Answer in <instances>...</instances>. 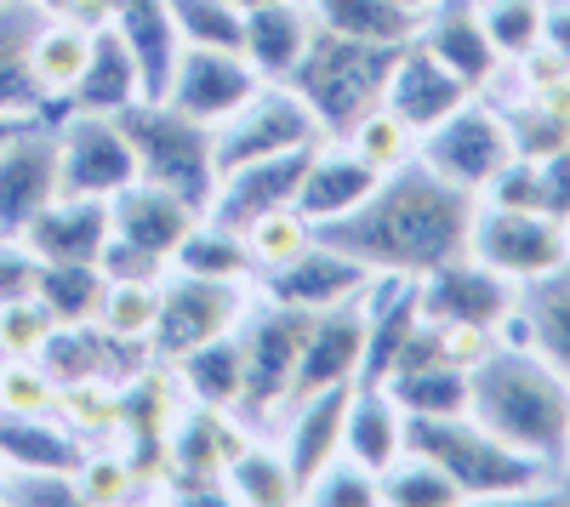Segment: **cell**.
Segmentation results:
<instances>
[{
  "label": "cell",
  "mask_w": 570,
  "mask_h": 507,
  "mask_svg": "<svg viewBox=\"0 0 570 507\" xmlns=\"http://www.w3.org/2000/svg\"><path fill=\"white\" fill-rule=\"evenodd\" d=\"M343 143H348V149H360L376 171H394V166H405V160L416 155V131H411V126H400L383 103H376L365 120H354V126L343 131Z\"/></svg>",
  "instance_id": "60d3db41"
},
{
  "label": "cell",
  "mask_w": 570,
  "mask_h": 507,
  "mask_svg": "<svg viewBox=\"0 0 570 507\" xmlns=\"http://www.w3.org/2000/svg\"><path fill=\"white\" fill-rule=\"evenodd\" d=\"M58 195V120L35 115L0 149V235H23V222Z\"/></svg>",
  "instance_id": "2e32d148"
},
{
  "label": "cell",
  "mask_w": 570,
  "mask_h": 507,
  "mask_svg": "<svg viewBox=\"0 0 570 507\" xmlns=\"http://www.w3.org/2000/svg\"><path fill=\"white\" fill-rule=\"evenodd\" d=\"M473 211H480V200L456 189V182L434 177L411 155L405 166L383 171V182L371 189L360 211L314 228V240L360 257L371 274H411L416 280V274L468 251Z\"/></svg>",
  "instance_id": "6da1fadb"
},
{
  "label": "cell",
  "mask_w": 570,
  "mask_h": 507,
  "mask_svg": "<svg viewBox=\"0 0 570 507\" xmlns=\"http://www.w3.org/2000/svg\"><path fill=\"white\" fill-rule=\"evenodd\" d=\"M46 331H52V314H46L35 297L0 308V354H7V359H29Z\"/></svg>",
  "instance_id": "7dc6e473"
},
{
  "label": "cell",
  "mask_w": 570,
  "mask_h": 507,
  "mask_svg": "<svg viewBox=\"0 0 570 507\" xmlns=\"http://www.w3.org/2000/svg\"><path fill=\"white\" fill-rule=\"evenodd\" d=\"M473 7H480V23H485L502 63H525L531 52H542L548 0H473Z\"/></svg>",
  "instance_id": "74e56055"
},
{
  "label": "cell",
  "mask_w": 570,
  "mask_h": 507,
  "mask_svg": "<svg viewBox=\"0 0 570 507\" xmlns=\"http://www.w3.org/2000/svg\"><path fill=\"white\" fill-rule=\"evenodd\" d=\"M405 445L422 450L428 463H440L451 485L462 490V501H525L548 479L537 456L502 445L468 410L462 417H405Z\"/></svg>",
  "instance_id": "3957f363"
},
{
  "label": "cell",
  "mask_w": 570,
  "mask_h": 507,
  "mask_svg": "<svg viewBox=\"0 0 570 507\" xmlns=\"http://www.w3.org/2000/svg\"><path fill=\"white\" fill-rule=\"evenodd\" d=\"M115 235L109 222V200H91V195H52L29 222H23V246L40 262H98L104 240Z\"/></svg>",
  "instance_id": "44dd1931"
},
{
  "label": "cell",
  "mask_w": 570,
  "mask_h": 507,
  "mask_svg": "<svg viewBox=\"0 0 570 507\" xmlns=\"http://www.w3.org/2000/svg\"><path fill=\"white\" fill-rule=\"evenodd\" d=\"M394 58H400V46H376V40H348V34L314 29L303 63L292 69L285 86L314 109L325 137H343L354 120H365L376 103H383Z\"/></svg>",
  "instance_id": "277c9868"
},
{
  "label": "cell",
  "mask_w": 570,
  "mask_h": 507,
  "mask_svg": "<svg viewBox=\"0 0 570 507\" xmlns=\"http://www.w3.org/2000/svg\"><path fill=\"white\" fill-rule=\"evenodd\" d=\"M240 12H257V7H279V0H234Z\"/></svg>",
  "instance_id": "11a10c76"
},
{
  "label": "cell",
  "mask_w": 570,
  "mask_h": 507,
  "mask_svg": "<svg viewBox=\"0 0 570 507\" xmlns=\"http://www.w3.org/2000/svg\"><path fill=\"white\" fill-rule=\"evenodd\" d=\"M120 126L131 137L137 155V177L160 182V189L183 195L206 217L212 195H217V160H212V126L188 120L183 109H171L166 98H137L131 109H120Z\"/></svg>",
  "instance_id": "5b68a950"
},
{
  "label": "cell",
  "mask_w": 570,
  "mask_h": 507,
  "mask_svg": "<svg viewBox=\"0 0 570 507\" xmlns=\"http://www.w3.org/2000/svg\"><path fill=\"white\" fill-rule=\"evenodd\" d=\"M23 120H35V115H0V149H7L12 137H18V126H23Z\"/></svg>",
  "instance_id": "db71d44e"
},
{
  "label": "cell",
  "mask_w": 570,
  "mask_h": 507,
  "mask_svg": "<svg viewBox=\"0 0 570 507\" xmlns=\"http://www.w3.org/2000/svg\"><path fill=\"white\" fill-rule=\"evenodd\" d=\"M257 69L240 58V52H217V46H183L177 63H171V80H166V103L183 109L188 120H228L240 109L252 91H257Z\"/></svg>",
  "instance_id": "9a60e30c"
},
{
  "label": "cell",
  "mask_w": 570,
  "mask_h": 507,
  "mask_svg": "<svg viewBox=\"0 0 570 507\" xmlns=\"http://www.w3.org/2000/svg\"><path fill=\"white\" fill-rule=\"evenodd\" d=\"M348 394H354V382L325 388V394H308V399H292V405L279 410V456H285V468H292V479H297V496H303V485L331 463V456L343 450V410H348Z\"/></svg>",
  "instance_id": "7402d4cb"
},
{
  "label": "cell",
  "mask_w": 570,
  "mask_h": 507,
  "mask_svg": "<svg viewBox=\"0 0 570 507\" xmlns=\"http://www.w3.org/2000/svg\"><path fill=\"white\" fill-rule=\"evenodd\" d=\"M416 160L434 177L456 182V189H468L473 200H480V189L513 160V137H508L502 109L473 91L462 109H451L440 126H428L416 137Z\"/></svg>",
  "instance_id": "ba28073f"
},
{
  "label": "cell",
  "mask_w": 570,
  "mask_h": 507,
  "mask_svg": "<svg viewBox=\"0 0 570 507\" xmlns=\"http://www.w3.org/2000/svg\"><path fill=\"white\" fill-rule=\"evenodd\" d=\"M35 302L52 314V326H86V319H98V302H104L98 262H40Z\"/></svg>",
  "instance_id": "e575fe53"
},
{
  "label": "cell",
  "mask_w": 570,
  "mask_h": 507,
  "mask_svg": "<svg viewBox=\"0 0 570 507\" xmlns=\"http://www.w3.org/2000/svg\"><path fill=\"white\" fill-rule=\"evenodd\" d=\"M383 182V171H376L360 149H348L343 137H320V149L297 182V200L292 211L308 222V228H325V222H337L348 211H360L371 200V189Z\"/></svg>",
  "instance_id": "ac0fdd59"
},
{
  "label": "cell",
  "mask_w": 570,
  "mask_h": 507,
  "mask_svg": "<svg viewBox=\"0 0 570 507\" xmlns=\"http://www.w3.org/2000/svg\"><path fill=\"white\" fill-rule=\"evenodd\" d=\"M86 52H91V29L75 23V18H40L23 40V58H29V74L40 86V98L52 115H69V91L86 69Z\"/></svg>",
  "instance_id": "f546056e"
},
{
  "label": "cell",
  "mask_w": 570,
  "mask_h": 507,
  "mask_svg": "<svg viewBox=\"0 0 570 507\" xmlns=\"http://www.w3.org/2000/svg\"><path fill=\"white\" fill-rule=\"evenodd\" d=\"M0 7H7V0H0Z\"/></svg>",
  "instance_id": "6f0895ef"
},
{
  "label": "cell",
  "mask_w": 570,
  "mask_h": 507,
  "mask_svg": "<svg viewBox=\"0 0 570 507\" xmlns=\"http://www.w3.org/2000/svg\"><path fill=\"white\" fill-rule=\"evenodd\" d=\"M320 137L325 131L297 91L285 80H274V86L263 80L228 120L212 126V160H217V177H223L234 166H252V160H268V155H285V149H308Z\"/></svg>",
  "instance_id": "52a82bcc"
},
{
  "label": "cell",
  "mask_w": 570,
  "mask_h": 507,
  "mask_svg": "<svg viewBox=\"0 0 570 507\" xmlns=\"http://www.w3.org/2000/svg\"><path fill=\"white\" fill-rule=\"evenodd\" d=\"M297 501H308V507H376V474H365L360 463H348V456L337 450V456H331V463L303 485Z\"/></svg>",
  "instance_id": "7bdbcfd3"
},
{
  "label": "cell",
  "mask_w": 570,
  "mask_h": 507,
  "mask_svg": "<svg viewBox=\"0 0 570 507\" xmlns=\"http://www.w3.org/2000/svg\"><path fill=\"white\" fill-rule=\"evenodd\" d=\"M29 7H35L40 18H75V23H86V29L109 23V0H29Z\"/></svg>",
  "instance_id": "f907efd6"
},
{
  "label": "cell",
  "mask_w": 570,
  "mask_h": 507,
  "mask_svg": "<svg viewBox=\"0 0 570 507\" xmlns=\"http://www.w3.org/2000/svg\"><path fill=\"white\" fill-rule=\"evenodd\" d=\"M91 439H80L58 410H7L0 405V463L7 468H46V474H80Z\"/></svg>",
  "instance_id": "cb8c5ba5"
},
{
  "label": "cell",
  "mask_w": 570,
  "mask_h": 507,
  "mask_svg": "<svg viewBox=\"0 0 570 507\" xmlns=\"http://www.w3.org/2000/svg\"><path fill=\"white\" fill-rule=\"evenodd\" d=\"M0 507H86L75 474L46 468H0Z\"/></svg>",
  "instance_id": "b9f144b4"
},
{
  "label": "cell",
  "mask_w": 570,
  "mask_h": 507,
  "mask_svg": "<svg viewBox=\"0 0 570 507\" xmlns=\"http://www.w3.org/2000/svg\"><path fill=\"white\" fill-rule=\"evenodd\" d=\"M177 40L183 46H217V52H240L246 40V12L234 0H166Z\"/></svg>",
  "instance_id": "f35d334b"
},
{
  "label": "cell",
  "mask_w": 570,
  "mask_h": 507,
  "mask_svg": "<svg viewBox=\"0 0 570 507\" xmlns=\"http://www.w3.org/2000/svg\"><path fill=\"white\" fill-rule=\"evenodd\" d=\"M308 308H285L268 297H252L240 314V348H246V388H240V410L234 422L246 434H268L279 422V410L292 405V382H297V359H303V337H308Z\"/></svg>",
  "instance_id": "8992f818"
},
{
  "label": "cell",
  "mask_w": 570,
  "mask_h": 507,
  "mask_svg": "<svg viewBox=\"0 0 570 507\" xmlns=\"http://www.w3.org/2000/svg\"><path fill=\"white\" fill-rule=\"evenodd\" d=\"M0 468H7V463H0Z\"/></svg>",
  "instance_id": "680465c9"
},
{
  "label": "cell",
  "mask_w": 570,
  "mask_h": 507,
  "mask_svg": "<svg viewBox=\"0 0 570 507\" xmlns=\"http://www.w3.org/2000/svg\"><path fill=\"white\" fill-rule=\"evenodd\" d=\"M468 98H473V86L456 80L422 40H405V46H400V58H394V69H389V86H383V109H389L400 126H411V131L422 137L428 126H440V120H445L451 109H462Z\"/></svg>",
  "instance_id": "d6986e66"
},
{
  "label": "cell",
  "mask_w": 570,
  "mask_h": 507,
  "mask_svg": "<svg viewBox=\"0 0 570 507\" xmlns=\"http://www.w3.org/2000/svg\"><path fill=\"white\" fill-rule=\"evenodd\" d=\"M416 40H422L456 80H468L473 91H485V86L508 69V63L497 58V46H491V34H485L480 7H473V0H428Z\"/></svg>",
  "instance_id": "ffe728a7"
},
{
  "label": "cell",
  "mask_w": 570,
  "mask_h": 507,
  "mask_svg": "<svg viewBox=\"0 0 570 507\" xmlns=\"http://www.w3.org/2000/svg\"><path fill=\"white\" fill-rule=\"evenodd\" d=\"M314 149H320V143L285 149V155H268V160H252V166L223 171V177H217V195H212V206H206V222L228 228V235H246L257 217L285 211V206L297 200V182H303Z\"/></svg>",
  "instance_id": "5bb4252c"
},
{
  "label": "cell",
  "mask_w": 570,
  "mask_h": 507,
  "mask_svg": "<svg viewBox=\"0 0 570 507\" xmlns=\"http://www.w3.org/2000/svg\"><path fill=\"white\" fill-rule=\"evenodd\" d=\"M23 40L29 34H7V29H0V115H52L46 98H40V86H35V74H29Z\"/></svg>",
  "instance_id": "f6af8a7d"
},
{
  "label": "cell",
  "mask_w": 570,
  "mask_h": 507,
  "mask_svg": "<svg viewBox=\"0 0 570 507\" xmlns=\"http://www.w3.org/2000/svg\"><path fill=\"white\" fill-rule=\"evenodd\" d=\"M314 40V12L308 0H279V7H257L246 12V40H240V58L257 69V80H292V69L303 63Z\"/></svg>",
  "instance_id": "4316f807"
},
{
  "label": "cell",
  "mask_w": 570,
  "mask_h": 507,
  "mask_svg": "<svg viewBox=\"0 0 570 507\" xmlns=\"http://www.w3.org/2000/svg\"><path fill=\"white\" fill-rule=\"evenodd\" d=\"M422 7H428V0H422ZM422 7H411V0H308L314 29L348 34V40H376V46L416 40Z\"/></svg>",
  "instance_id": "4dcf8cb0"
},
{
  "label": "cell",
  "mask_w": 570,
  "mask_h": 507,
  "mask_svg": "<svg viewBox=\"0 0 570 507\" xmlns=\"http://www.w3.org/2000/svg\"><path fill=\"white\" fill-rule=\"evenodd\" d=\"M131 177L137 155L120 115H86V109L58 115V195L115 200Z\"/></svg>",
  "instance_id": "8fae6325"
},
{
  "label": "cell",
  "mask_w": 570,
  "mask_h": 507,
  "mask_svg": "<svg viewBox=\"0 0 570 507\" xmlns=\"http://www.w3.org/2000/svg\"><path fill=\"white\" fill-rule=\"evenodd\" d=\"M564 228H570V222H564Z\"/></svg>",
  "instance_id": "91938a15"
},
{
  "label": "cell",
  "mask_w": 570,
  "mask_h": 507,
  "mask_svg": "<svg viewBox=\"0 0 570 507\" xmlns=\"http://www.w3.org/2000/svg\"><path fill=\"white\" fill-rule=\"evenodd\" d=\"M519 314H525L531 348L553 365L559 377H570V262L542 274V280L519 286Z\"/></svg>",
  "instance_id": "836d02e7"
},
{
  "label": "cell",
  "mask_w": 570,
  "mask_h": 507,
  "mask_svg": "<svg viewBox=\"0 0 570 507\" xmlns=\"http://www.w3.org/2000/svg\"><path fill=\"white\" fill-rule=\"evenodd\" d=\"M142 98V74H137V58L115 23H98L91 29V52H86V69L69 91V109H86V115H120Z\"/></svg>",
  "instance_id": "d4e9b609"
},
{
  "label": "cell",
  "mask_w": 570,
  "mask_h": 507,
  "mask_svg": "<svg viewBox=\"0 0 570 507\" xmlns=\"http://www.w3.org/2000/svg\"><path fill=\"white\" fill-rule=\"evenodd\" d=\"M246 302H252V286L200 280V274L166 268L160 308H155V331H149L155 365H171V359H183L188 348H200V342L234 331V326H240V314H246Z\"/></svg>",
  "instance_id": "9c48e42d"
},
{
  "label": "cell",
  "mask_w": 570,
  "mask_h": 507,
  "mask_svg": "<svg viewBox=\"0 0 570 507\" xmlns=\"http://www.w3.org/2000/svg\"><path fill=\"white\" fill-rule=\"evenodd\" d=\"M35 274H40V257L18 235H0V308L29 302L35 297Z\"/></svg>",
  "instance_id": "c3c4849f"
},
{
  "label": "cell",
  "mask_w": 570,
  "mask_h": 507,
  "mask_svg": "<svg viewBox=\"0 0 570 507\" xmlns=\"http://www.w3.org/2000/svg\"><path fill=\"white\" fill-rule=\"evenodd\" d=\"M246 251H252V274L257 268H274V262H285V257H292V251H303L308 240H314V228L292 211V206H285V211H268V217H257L252 228H246Z\"/></svg>",
  "instance_id": "ee69618b"
},
{
  "label": "cell",
  "mask_w": 570,
  "mask_h": 507,
  "mask_svg": "<svg viewBox=\"0 0 570 507\" xmlns=\"http://www.w3.org/2000/svg\"><path fill=\"white\" fill-rule=\"evenodd\" d=\"M468 417L553 468L570 450V377H559L537 348L491 342L468 365Z\"/></svg>",
  "instance_id": "7a4b0ae2"
},
{
  "label": "cell",
  "mask_w": 570,
  "mask_h": 507,
  "mask_svg": "<svg viewBox=\"0 0 570 507\" xmlns=\"http://www.w3.org/2000/svg\"><path fill=\"white\" fill-rule=\"evenodd\" d=\"M416 302L428 326H456V331H485L497 337V326L513 314L519 286L502 280L497 268H485L480 257H451L440 268L416 274Z\"/></svg>",
  "instance_id": "7c38bea8"
},
{
  "label": "cell",
  "mask_w": 570,
  "mask_h": 507,
  "mask_svg": "<svg viewBox=\"0 0 570 507\" xmlns=\"http://www.w3.org/2000/svg\"><path fill=\"white\" fill-rule=\"evenodd\" d=\"M171 268L183 274H200V280H234V286H252V251L240 235H228L217 222H195L188 228V240L171 251Z\"/></svg>",
  "instance_id": "8d00e7d4"
},
{
  "label": "cell",
  "mask_w": 570,
  "mask_h": 507,
  "mask_svg": "<svg viewBox=\"0 0 570 507\" xmlns=\"http://www.w3.org/2000/svg\"><path fill=\"white\" fill-rule=\"evenodd\" d=\"M109 222H115L120 240H131V246H142V251H155V257L171 262V251L188 240V228L200 222V211L188 206L183 195L160 189V182L131 177L126 189L109 200Z\"/></svg>",
  "instance_id": "603a6c76"
},
{
  "label": "cell",
  "mask_w": 570,
  "mask_h": 507,
  "mask_svg": "<svg viewBox=\"0 0 570 507\" xmlns=\"http://www.w3.org/2000/svg\"><path fill=\"white\" fill-rule=\"evenodd\" d=\"M155 308H160V286H137V280H104L98 331H109L115 342H142V348H149V331H155Z\"/></svg>",
  "instance_id": "ab89813d"
},
{
  "label": "cell",
  "mask_w": 570,
  "mask_h": 507,
  "mask_svg": "<svg viewBox=\"0 0 570 507\" xmlns=\"http://www.w3.org/2000/svg\"><path fill=\"white\" fill-rule=\"evenodd\" d=\"M343 456L365 474H383L405 456V410L389 399V388L354 382L348 410H343Z\"/></svg>",
  "instance_id": "f1b7e54d"
},
{
  "label": "cell",
  "mask_w": 570,
  "mask_h": 507,
  "mask_svg": "<svg viewBox=\"0 0 570 507\" xmlns=\"http://www.w3.org/2000/svg\"><path fill=\"white\" fill-rule=\"evenodd\" d=\"M166 257H155V251H142V246H131V240H120V235H109L104 240V251H98V274L104 280H137V286H160L166 280Z\"/></svg>",
  "instance_id": "bcb514c9"
},
{
  "label": "cell",
  "mask_w": 570,
  "mask_h": 507,
  "mask_svg": "<svg viewBox=\"0 0 570 507\" xmlns=\"http://www.w3.org/2000/svg\"><path fill=\"white\" fill-rule=\"evenodd\" d=\"M371 286V268L337 246H325V240H308L303 251H292L285 262L274 268H257L252 274V297H268V302H285V308H337L348 297H360Z\"/></svg>",
  "instance_id": "4fadbf2b"
},
{
  "label": "cell",
  "mask_w": 570,
  "mask_h": 507,
  "mask_svg": "<svg viewBox=\"0 0 570 507\" xmlns=\"http://www.w3.org/2000/svg\"><path fill=\"white\" fill-rule=\"evenodd\" d=\"M166 371L177 377L183 399H195L217 417H234L240 410V388H246V348H240V331H223L200 348H188L183 359H171Z\"/></svg>",
  "instance_id": "83f0119b"
},
{
  "label": "cell",
  "mask_w": 570,
  "mask_h": 507,
  "mask_svg": "<svg viewBox=\"0 0 570 507\" xmlns=\"http://www.w3.org/2000/svg\"><path fill=\"white\" fill-rule=\"evenodd\" d=\"M223 490L246 507H292L297 501L292 468H285L279 445H268L263 434H240V445L223 456Z\"/></svg>",
  "instance_id": "1f68e13d"
},
{
  "label": "cell",
  "mask_w": 570,
  "mask_h": 507,
  "mask_svg": "<svg viewBox=\"0 0 570 507\" xmlns=\"http://www.w3.org/2000/svg\"><path fill=\"white\" fill-rule=\"evenodd\" d=\"M376 280V274H371ZM371 291V286H365ZM348 297L337 308H320L308 319V337H303V359H297V382L292 399L325 394V388H343L360 377V354H365V319H371V297Z\"/></svg>",
  "instance_id": "e0dca14e"
},
{
  "label": "cell",
  "mask_w": 570,
  "mask_h": 507,
  "mask_svg": "<svg viewBox=\"0 0 570 507\" xmlns=\"http://www.w3.org/2000/svg\"><path fill=\"white\" fill-rule=\"evenodd\" d=\"M537 182H542V211L570 222V149H553L537 160Z\"/></svg>",
  "instance_id": "681fc988"
},
{
  "label": "cell",
  "mask_w": 570,
  "mask_h": 507,
  "mask_svg": "<svg viewBox=\"0 0 570 507\" xmlns=\"http://www.w3.org/2000/svg\"><path fill=\"white\" fill-rule=\"evenodd\" d=\"M468 257H480L485 268H497L502 280L531 286L542 274L570 262V228L548 211H519V206H485L473 211L468 228Z\"/></svg>",
  "instance_id": "30bf717a"
},
{
  "label": "cell",
  "mask_w": 570,
  "mask_h": 507,
  "mask_svg": "<svg viewBox=\"0 0 570 507\" xmlns=\"http://www.w3.org/2000/svg\"><path fill=\"white\" fill-rule=\"evenodd\" d=\"M376 507H462V490L440 463H428L422 450L405 445L400 463L376 474Z\"/></svg>",
  "instance_id": "d590c367"
},
{
  "label": "cell",
  "mask_w": 570,
  "mask_h": 507,
  "mask_svg": "<svg viewBox=\"0 0 570 507\" xmlns=\"http://www.w3.org/2000/svg\"><path fill=\"white\" fill-rule=\"evenodd\" d=\"M376 388H389V399L405 417H462L468 410V365H456V359L400 365V371Z\"/></svg>",
  "instance_id": "d6a6232c"
},
{
  "label": "cell",
  "mask_w": 570,
  "mask_h": 507,
  "mask_svg": "<svg viewBox=\"0 0 570 507\" xmlns=\"http://www.w3.org/2000/svg\"><path fill=\"white\" fill-rule=\"evenodd\" d=\"M126 348H142V342H115L109 331H98V319H86V326H52L29 359L52 377V388H80V382H126L109 365Z\"/></svg>",
  "instance_id": "484cf974"
},
{
  "label": "cell",
  "mask_w": 570,
  "mask_h": 507,
  "mask_svg": "<svg viewBox=\"0 0 570 507\" xmlns=\"http://www.w3.org/2000/svg\"><path fill=\"white\" fill-rule=\"evenodd\" d=\"M542 52L570 63V0H548V12H542Z\"/></svg>",
  "instance_id": "816d5d0a"
},
{
  "label": "cell",
  "mask_w": 570,
  "mask_h": 507,
  "mask_svg": "<svg viewBox=\"0 0 570 507\" xmlns=\"http://www.w3.org/2000/svg\"><path fill=\"white\" fill-rule=\"evenodd\" d=\"M411 7H422V0H411Z\"/></svg>",
  "instance_id": "9f6ffc18"
},
{
  "label": "cell",
  "mask_w": 570,
  "mask_h": 507,
  "mask_svg": "<svg viewBox=\"0 0 570 507\" xmlns=\"http://www.w3.org/2000/svg\"><path fill=\"white\" fill-rule=\"evenodd\" d=\"M537 501H559V507H570V450L559 456V463L548 468V479H542V490H537Z\"/></svg>",
  "instance_id": "f5cc1de1"
}]
</instances>
